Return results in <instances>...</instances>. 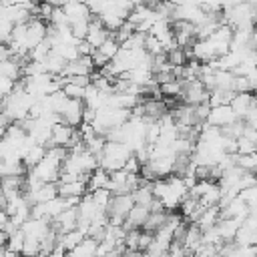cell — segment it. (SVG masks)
Segmentation results:
<instances>
[{
	"label": "cell",
	"instance_id": "4",
	"mask_svg": "<svg viewBox=\"0 0 257 257\" xmlns=\"http://www.w3.org/2000/svg\"><path fill=\"white\" fill-rule=\"evenodd\" d=\"M84 108H86L84 100L68 98L66 106H64L62 112H60L62 122H64V124H70V126H74V128H78V124L82 126V120H84Z\"/></svg>",
	"mask_w": 257,
	"mask_h": 257
},
{
	"label": "cell",
	"instance_id": "7",
	"mask_svg": "<svg viewBox=\"0 0 257 257\" xmlns=\"http://www.w3.org/2000/svg\"><path fill=\"white\" fill-rule=\"evenodd\" d=\"M110 38V30H106V26L102 24L100 18H92L90 20V26H88V34H86V42L92 46V48H100L106 40Z\"/></svg>",
	"mask_w": 257,
	"mask_h": 257
},
{
	"label": "cell",
	"instance_id": "22",
	"mask_svg": "<svg viewBox=\"0 0 257 257\" xmlns=\"http://www.w3.org/2000/svg\"><path fill=\"white\" fill-rule=\"evenodd\" d=\"M145 50H147L151 56L165 54L163 44H161V42H159V38H157V36H153V34H147V38H145Z\"/></svg>",
	"mask_w": 257,
	"mask_h": 257
},
{
	"label": "cell",
	"instance_id": "29",
	"mask_svg": "<svg viewBox=\"0 0 257 257\" xmlns=\"http://www.w3.org/2000/svg\"><path fill=\"white\" fill-rule=\"evenodd\" d=\"M66 257H70V255H66Z\"/></svg>",
	"mask_w": 257,
	"mask_h": 257
},
{
	"label": "cell",
	"instance_id": "21",
	"mask_svg": "<svg viewBox=\"0 0 257 257\" xmlns=\"http://www.w3.org/2000/svg\"><path fill=\"white\" fill-rule=\"evenodd\" d=\"M24 243H26V235H24V233H22V229H20L18 233H14V235L8 239L6 247H8L10 251H14V253L22 255V251H24Z\"/></svg>",
	"mask_w": 257,
	"mask_h": 257
},
{
	"label": "cell",
	"instance_id": "27",
	"mask_svg": "<svg viewBox=\"0 0 257 257\" xmlns=\"http://www.w3.org/2000/svg\"><path fill=\"white\" fill-rule=\"evenodd\" d=\"M2 257H20V255L14 253V251H10L8 247H4V249H2Z\"/></svg>",
	"mask_w": 257,
	"mask_h": 257
},
{
	"label": "cell",
	"instance_id": "18",
	"mask_svg": "<svg viewBox=\"0 0 257 257\" xmlns=\"http://www.w3.org/2000/svg\"><path fill=\"white\" fill-rule=\"evenodd\" d=\"M50 54H52V44H50V40L46 38V40H42V42L30 52V60H32V62H46Z\"/></svg>",
	"mask_w": 257,
	"mask_h": 257
},
{
	"label": "cell",
	"instance_id": "17",
	"mask_svg": "<svg viewBox=\"0 0 257 257\" xmlns=\"http://www.w3.org/2000/svg\"><path fill=\"white\" fill-rule=\"evenodd\" d=\"M96 247H98V241H94V239H84L74 251H70L68 255L70 257H96Z\"/></svg>",
	"mask_w": 257,
	"mask_h": 257
},
{
	"label": "cell",
	"instance_id": "13",
	"mask_svg": "<svg viewBox=\"0 0 257 257\" xmlns=\"http://www.w3.org/2000/svg\"><path fill=\"white\" fill-rule=\"evenodd\" d=\"M46 155H48V149L46 147H42V145H32L28 151H26V155H24V165L28 167V171H32L40 161H44L46 159Z\"/></svg>",
	"mask_w": 257,
	"mask_h": 257
},
{
	"label": "cell",
	"instance_id": "1",
	"mask_svg": "<svg viewBox=\"0 0 257 257\" xmlns=\"http://www.w3.org/2000/svg\"><path fill=\"white\" fill-rule=\"evenodd\" d=\"M153 193H155V199H159L167 211H173V209L181 207L183 201L189 197V189H187L183 177H177V175L155 181L153 183Z\"/></svg>",
	"mask_w": 257,
	"mask_h": 257
},
{
	"label": "cell",
	"instance_id": "5",
	"mask_svg": "<svg viewBox=\"0 0 257 257\" xmlns=\"http://www.w3.org/2000/svg\"><path fill=\"white\" fill-rule=\"evenodd\" d=\"M62 10L68 18V24H82V22H90L94 16L88 8V4L84 2H64L62 4Z\"/></svg>",
	"mask_w": 257,
	"mask_h": 257
},
{
	"label": "cell",
	"instance_id": "2",
	"mask_svg": "<svg viewBox=\"0 0 257 257\" xmlns=\"http://www.w3.org/2000/svg\"><path fill=\"white\" fill-rule=\"evenodd\" d=\"M135 157V153L124 145V143H106L102 155L98 157V167L104 169L106 173H116L122 171L124 165Z\"/></svg>",
	"mask_w": 257,
	"mask_h": 257
},
{
	"label": "cell",
	"instance_id": "26",
	"mask_svg": "<svg viewBox=\"0 0 257 257\" xmlns=\"http://www.w3.org/2000/svg\"><path fill=\"white\" fill-rule=\"evenodd\" d=\"M249 207H257V185L255 187H249V189H245V191H241V195H239Z\"/></svg>",
	"mask_w": 257,
	"mask_h": 257
},
{
	"label": "cell",
	"instance_id": "3",
	"mask_svg": "<svg viewBox=\"0 0 257 257\" xmlns=\"http://www.w3.org/2000/svg\"><path fill=\"white\" fill-rule=\"evenodd\" d=\"M60 173H62V161H58L52 155H46L44 161H40L30 175L36 177L40 183H58L60 181Z\"/></svg>",
	"mask_w": 257,
	"mask_h": 257
},
{
	"label": "cell",
	"instance_id": "25",
	"mask_svg": "<svg viewBox=\"0 0 257 257\" xmlns=\"http://www.w3.org/2000/svg\"><path fill=\"white\" fill-rule=\"evenodd\" d=\"M62 90L68 98H76V100H84V94H86L84 86H78V84H72V82H66Z\"/></svg>",
	"mask_w": 257,
	"mask_h": 257
},
{
	"label": "cell",
	"instance_id": "19",
	"mask_svg": "<svg viewBox=\"0 0 257 257\" xmlns=\"http://www.w3.org/2000/svg\"><path fill=\"white\" fill-rule=\"evenodd\" d=\"M96 50H98V52H100V54L110 62V60H114V58H116V54L120 52V44L112 38V32H110V38H108L100 48H96Z\"/></svg>",
	"mask_w": 257,
	"mask_h": 257
},
{
	"label": "cell",
	"instance_id": "6",
	"mask_svg": "<svg viewBox=\"0 0 257 257\" xmlns=\"http://www.w3.org/2000/svg\"><path fill=\"white\" fill-rule=\"evenodd\" d=\"M235 120H237V116H235L231 104H223V106H215V108H211V112H209L205 124L215 126V128H225V126H229V124L235 122Z\"/></svg>",
	"mask_w": 257,
	"mask_h": 257
},
{
	"label": "cell",
	"instance_id": "10",
	"mask_svg": "<svg viewBox=\"0 0 257 257\" xmlns=\"http://www.w3.org/2000/svg\"><path fill=\"white\" fill-rule=\"evenodd\" d=\"M255 104H257V102H255V96H253L251 92H239V94H235V98H233V102H231V108H233V112H235L237 118L245 120L247 114L251 112V108H253Z\"/></svg>",
	"mask_w": 257,
	"mask_h": 257
},
{
	"label": "cell",
	"instance_id": "28",
	"mask_svg": "<svg viewBox=\"0 0 257 257\" xmlns=\"http://www.w3.org/2000/svg\"><path fill=\"white\" fill-rule=\"evenodd\" d=\"M20 257H26V255H20Z\"/></svg>",
	"mask_w": 257,
	"mask_h": 257
},
{
	"label": "cell",
	"instance_id": "12",
	"mask_svg": "<svg viewBox=\"0 0 257 257\" xmlns=\"http://www.w3.org/2000/svg\"><path fill=\"white\" fill-rule=\"evenodd\" d=\"M149 217H151V209H149V207H145V205H135L133 211L128 213V217H126V221H124L122 227H124L126 231L145 227V223H147Z\"/></svg>",
	"mask_w": 257,
	"mask_h": 257
},
{
	"label": "cell",
	"instance_id": "11",
	"mask_svg": "<svg viewBox=\"0 0 257 257\" xmlns=\"http://www.w3.org/2000/svg\"><path fill=\"white\" fill-rule=\"evenodd\" d=\"M86 193H88V181L58 183V195L62 199H82Z\"/></svg>",
	"mask_w": 257,
	"mask_h": 257
},
{
	"label": "cell",
	"instance_id": "24",
	"mask_svg": "<svg viewBox=\"0 0 257 257\" xmlns=\"http://www.w3.org/2000/svg\"><path fill=\"white\" fill-rule=\"evenodd\" d=\"M251 153H257V143L247 137L237 139V155H251Z\"/></svg>",
	"mask_w": 257,
	"mask_h": 257
},
{
	"label": "cell",
	"instance_id": "23",
	"mask_svg": "<svg viewBox=\"0 0 257 257\" xmlns=\"http://www.w3.org/2000/svg\"><path fill=\"white\" fill-rule=\"evenodd\" d=\"M161 94L165 96H183V80H173L167 84H161Z\"/></svg>",
	"mask_w": 257,
	"mask_h": 257
},
{
	"label": "cell",
	"instance_id": "15",
	"mask_svg": "<svg viewBox=\"0 0 257 257\" xmlns=\"http://www.w3.org/2000/svg\"><path fill=\"white\" fill-rule=\"evenodd\" d=\"M108 183H110V173H106L104 169L98 167V169L90 175V179H88V191L94 193V191H98V189H108Z\"/></svg>",
	"mask_w": 257,
	"mask_h": 257
},
{
	"label": "cell",
	"instance_id": "14",
	"mask_svg": "<svg viewBox=\"0 0 257 257\" xmlns=\"http://www.w3.org/2000/svg\"><path fill=\"white\" fill-rule=\"evenodd\" d=\"M84 239H86V235H84L82 231H78V229H74V231H70V233H64V235H58V243H60L68 253L74 251Z\"/></svg>",
	"mask_w": 257,
	"mask_h": 257
},
{
	"label": "cell",
	"instance_id": "9",
	"mask_svg": "<svg viewBox=\"0 0 257 257\" xmlns=\"http://www.w3.org/2000/svg\"><path fill=\"white\" fill-rule=\"evenodd\" d=\"M24 195L28 197V201H30L32 205H42V203H48V201L60 197V195H58V183H44V185L38 187L36 191L24 193Z\"/></svg>",
	"mask_w": 257,
	"mask_h": 257
},
{
	"label": "cell",
	"instance_id": "16",
	"mask_svg": "<svg viewBox=\"0 0 257 257\" xmlns=\"http://www.w3.org/2000/svg\"><path fill=\"white\" fill-rule=\"evenodd\" d=\"M28 171V167L24 163H6L2 161L0 165V173H2V179H10V177H24Z\"/></svg>",
	"mask_w": 257,
	"mask_h": 257
},
{
	"label": "cell",
	"instance_id": "20",
	"mask_svg": "<svg viewBox=\"0 0 257 257\" xmlns=\"http://www.w3.org/2000/svg\"><path fill=\"white\" fill-rule=\"evenodd\" d=\"M237 167H241L245 173H257V153L237 155Z\"/></svg>",
	"mask_w": 257,
	"mask_h": 257
},
{
	"label": "cell",
	"instance_id": "8",
	"mask_svg": "<svg viewBox=\"0 0 257 257\" xmlns=\"http://www.w3.org/2000/svg\"><path fill=\"white\" fill-rule=\"evenodd\" d=\"M52 229L58 231V235H64V233H70V231L78 229V209L76 207H70L62 215H58L52 221Z\"/></svg>",
	"mask_w": 257,
	"mask_h": 257
}]
</instances>
